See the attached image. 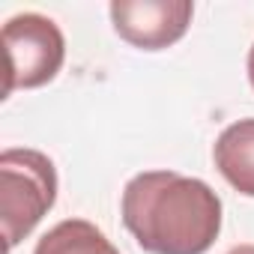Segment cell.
<instances>
[{
    "label": "cell",
    "mask_w": 254,
    "mask_h": 254,
    "mask_svg": "<svg viewBox=\"0 0 254 254\" xmlns=\"http://www.w3.org/2000/svg\"><path fill=\"white\" fill-rule=\"evenodd\" d=\"M123 224L150 254H206L221 230V197L197 177L144 171L123 189Z\"/></svg>",
    "instance_id": "obj_1"
},
{
    "label": "cell",
    "mask_w": 254,
    "mask_h": 254,
    "mask_svg": "<svg viewBox=\"0 0 254 254\" xmlns=\"http://www.w3.org/2000/svg\"><path fill=\"white\" fill-rule=\"evenodd\" d=\"M57 171L39 150H6L0 156V203L6 248H15L54 206Z\"/></svg>",
    "instance_id": "obj_2"
},
{
    "label": "cell",
    "mask_w": 254,
    "mask_h": 254,
    "mask_svg": "<svg viewBox=\"0 0 254 254\" xmlns=\"http://www.w3.org/2000/svg\"><path fill=\"white\" fill-rule=\"evenodd\" d=\"M212 162L239 194L254 197V117L230 123L215 138Z\"/></svg>",
    "instance_id": "obj_5"
},
{
    "label": "cell",
    "mask_w": 254,
    "mask_h": 254,
    "mask_svg": "<svg viewBox=\"0 0 254 254\" xmlns=\"http://www.w3.org/2000/svg\"><path fill=\"white\" fill-rule=\"evenodd\" d=\"M3 48H6V96L12 90H33L60 72L66 60V39L60 27L39 15L24 12L3 24Z\"/></svg>",
    "instance_id": "obj_3"
},
{
    "label": "cell",
    "mask_w": 254,
    "mask_h": 254,
    "mask_svg": "<svg viewBox=\"0 0 254 254\" xmlns=\"http://www.w3.org/2000/svg\"><path fill=\"white\" fill-rule=\"evenodd\" d=\"M33 254H120L117 245L87 218H66L54 224L33 248Z\"/></svg>",
    "instance_id": "obj_6"
},
{
    "label": "cell",
    "mask_w": 254,
    "mask_h": 254,
    "mask_svg": "<svg viewBox=\"0 0 254 254\" xmlns=\"http://www.w3.org/2000/svg\"><path fill=\"white\" fill-rule=\"evenodd\" d=\"M189 0H114L111 21L120 39L141 51H162L180 42L191 24Z\"/></svg>",
    "instance_id": "obj_4"
},
{
    "label": "cell",
    "mask_w": 254,
    "mask_h": 254,
    "mask_svg": "<svg viewBox=\"0 0 254 254\" xmlns=\"http://www.w3.org/2000/svg\"><path fill=\"white\" fill-rule=\"evenodd\" d=\"M227 254H254V245H236V248H230Z\"/></svg>",
    "instance_id": "obj_8"
},
{
    "label": "cell",
    "mask_w": 254,
    "mask_h": 254,
    "mask_svg": "<svg viewBox=\"0 0 254 254\" xmlns=\"http://www.w3.org/2000/svg\"><path fill=\"white\" fill-rule=\"evenodd\" d=\"M248 81H251V87H254V45H251V51H248Z\"/></svg>",
    "instance_id": "obj_7"
}]
</instances>
